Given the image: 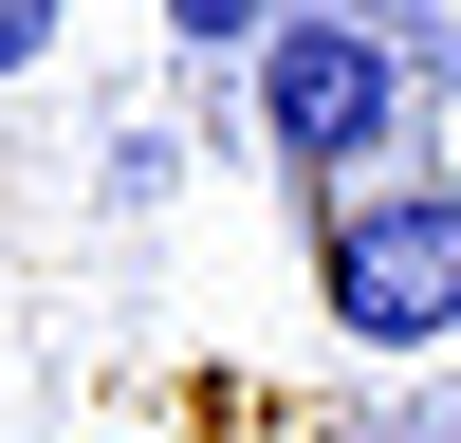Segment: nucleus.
<instances>
[{
    "instance_id": "1",
    "label": "nucleus",
    "mask_w": 461,
    "mask_h": 443,
    "mask_svg": "<svg viewBox=\"0 0 461 443\" xmlns=\"http://www.w3.org/2000/svg\"><path fill=\"white\" fill-rule=\"evenodd\" d=\"M258 148H277L295 185H351L406 148V56L388 19H351V0H277V37H258Z\"/></svg>"
},
{
    "instance_id": "2",
    "label": "nucleus",
    "mask_w": 461,
    "mask_h": 443,
    "mask_svg": "<svg viewBox=\"0 0 461 443\" xmlns=\"http://www.w3.org/2000/svg\"><path fill=\"white\" fill-rule=\"evenodd\" d=\"M314 314L351 351H443L461 332V185H369L314 240Z\"/></svg>"
},
{
    "instance_id": "3",
    "label": "nucleus",
    "mask_w": 461,
    "mask_h": 443,
    "mask_svg": "<svg viewBox=\"0 0 461 443\" xmlns=\"http://www.w3.org/2000/svg\"><path fill=\"white\" fill-rule=\"evenodd\" d=\"M167 37H185V56H258V37H277V0H167Z\"/></svg>"
},
{
    "instance_id": "4",
    "label": "nucleus",
    "mask_w": 461,
    "mask_h": 443,
    "mask_svg": "<svg viewBox=\"0 0 461 443\" xmlns=\"http://www.w3.org/2000/svg\"><path fill=\"white\" fill-rule=\"evenodd\" d=\"M37 56H56V0H0V93H19Z\"/></svg>"
}]
</instances>
